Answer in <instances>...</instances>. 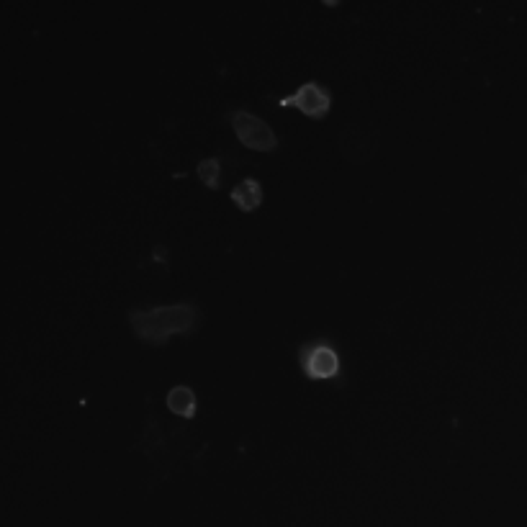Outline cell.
I'll use <instances>...</instances> for the list:
<instances>
[{
    "label": "cell",
    "mask_w": 527,
    "mask_h": 527,
    "mask_svg": "<svg viewBox=\"0 0 527 527\" xmlns=\"http://www.w3.org/2000/svg\"><path fill=\"white\" fill-rule=\"evenodd\" d=\"M278 106L299 108L301 114L309 116V119L322 121L327 119V114H330L332 93L330 88H324L319 80H309V83H301L291 96L278 98Z\"/></svg>",
    "instance_id": "cell-4"
},
{
    "label": "cell",
    "mask_w": 527,
    "mask_h": 527,
    "mask_svg": "<svg viewBox=\"0 0 527 527\" xmlns=\"http://www.w3.org/2000/svg\"><path fill=\"white\" fill-rule=\"evenodd\" d=\"M229 121H232L237 139H240L245 147H250V150L273 152L278 147L276 132H273L270 124H265L260 116L252 114V111L234 108V111H229Z\"/></svg>",
    "instance_id": "cell-3"
},
{
    "label": "cell",
    "mask_w": 527,
    "mask_h": 527,
    "mask_svg": "<svg viewBox=\"0 0 527 527\" xmlns=\"http://www.w3.org/2000/svg\"><path fill=\"white\" fill-rule=\"evenodd\" d=\"M299 366L312 381H337L342 376V358L327 337H317L301 345Z\"/></svg>",
    "instance_id": "cell-2"
},
{
    "label": "cell",
    "mask_w": 527,
    "mask_h": 527,
    "mask_svg": "<svg viewBox=\"0 0 527 527\" xmlns=\"http://www.w3.org/2000/svg\"><path fill=\"white\" fill-rule=\"evenodd\" d=\"M129 322L139 340L150 345H165L173 335H188L198 324V309L191 301L173 306H152V309H132Z\"/></svg>",
    "instance_id": "cell-1"
},
{
    "label": "cell",
    "mask_w": 527,
    "mask_h": 527,
    "mask_svg": "<svg viewBox=\"0 0 527 527\" xmlns=\"http://www.w3.org/2000/svg\"><path fill=\"white\" fill-rule=\"evenodd\" d=\"M165 404H168L170 412L178 414V417H186V420H193V417H196L198 399H196V391H193L191 386H183V384L173 386V389L168 391Z\"/></svg>",
    "instance_id": "cell-6"
},
{
    "label": "cell",
    "mask_w": 527,
    "mask_h": 527,
    "mask_svg": "<svg viewBox=\"0 0 527 527\" xmlns=\"http://www.w3.org/2000/svg\"><path fill=\"white\" fill-rule=\"evenodd\" d=\"M263 196V183L258 178H245L232 188V201L237 204V209L247 211V214L263 204Z\"/></svg>",
    "instance_id": "cell-5"
},
{
    "label": "cell",
    "mask_w": 527,
    "mask_h": 527,
    "mask_svg": "<svg viewBox=\"0 0 527 527\" xmlns=\"http://www.w3.org/2000/svg\"><path fill=\"white\" fill-rule=\"evenodd\" d=\"M196 173L211 191H216V188L222 186V160H219V157H209V160L198 162Z\"/></svg>",
    "instance_id": "cell-7"
}]
</instances>
